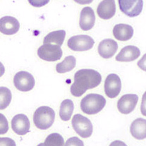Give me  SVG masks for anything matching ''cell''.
I'll return each mask as SVG.
<instances>
[{
	"instance_id": "obj_1",
	"label": "cell",
	"mask_w": 146,
	"mask_h": 146,
	"mask_svg": "<svg viewBox=\"0 0 146 146\" xmlns=\"http://www.w3.org/2000/svg\"><path fill=\"white\" fill-rule=\"evenodd\" d=\"M102 81L100 74L93 69H80L74 75L71 93L74 97H80L88 90L98 87Z\"/></svg>"
},
{
	"instance_id": "obj_2",
	"label": "cell",
	"mask_w": 146,
	"mask_h": 146,
	"mask_svg": "<svg viewBox=\"0 0 146 146\" xmlns=\"http://www.w3.org/2000/svg\"><path fill=\"white\" fill-rule=\"evenodd\" d=\"M106 105V100L99 94H88L82 99L80 109L86 114L93 115L99 113Z\"/></svg>"
},
{
	"instance_id": "obj_3",
	"label": "cell",
	"mask_w": 146,
	"mask_h": 146,
	"mask_svg": "<svg viewBox=\"0 0 146 146\" xmlns=\"http://www.w3.org/2000/svg\"><path fill=\"white\" fill-rule=\"evenodd\" d=\"M54 119L55 111L47 106L38 107L33 114L34 124L40 130H47L51 127Z\"/></svg>"
},
{
	"instance_id": "obj_4",
	"label": "cell",
	"mask_w": 146,
	"mask_h": 146,
	"mask_svg": "<svg viewBox=\"0 0 146 146\" xmlns=\"http://www.w3.org/2000/svg\"><path fill=\"white\" fill-rule=\"evenodd\" d=\"M72 126L74 131L80 137L88 138L91 136L93 131V126L91 121L87 117L76 114L72 118Z\"/></svg>"
},
{
	"instance_id": "obj_5",
	"label": "cell",
	"mask_w": 146,
	"mask_h": 146,
	"mask_svg": "<svg viewBox=\"0 0 146 146\" xmlns=\"http://www.w3.org/2000/svg\"><path fill=\"white\" fill-rule=\"evenodd\" d=\"M94 44V40L87 35H75L70 38L67 42L68 47L75 52L88 51L93 48Z\"/></svg>"
},
{
	"instance_id": "obj_6",
	"label": "cell",
	"mask_w": 146,
	"mask_h": 146,
	"mask_svg": "<svg viewBox=\"0 0 146 146\" xmlns=\"http://www.w3.org/2000/svg\"><path fill=\"white\" fill-rule=\"evenodd\" d=\"M38 55L40 59L47 62H56L62 58L63 52L60 46L44 44L38 48Z\"/></svg>"
},
{
	"instance_id": "obj_7",
	"label": "cell",
	"mask_w": 146,
	"mask_h": 146,
	"mask_svg": "<svg viewBox=\"0 0 146 146\" xmlns=\"http://www.w3.org/2000/svg\"><path fill=\"white\" fill-rule=\"evenodd\" d=\"M13 83L16 89L22 92H28L35 86V78L27 71H20L15 75Z\"/></svg>"
},
{
	"instance_id": "obj_8",
	"label": "cell",
	"mask_w": 146,
	"mask_h": 146,
	"mask_svg": "<svg viewBox=\"0 0 146 146\" xmlns=\"http://www.w3.org/2000/svg\"><path fill=\"white\" fill-rule=\"evenodd\" d=\"M119 6L121 12L131 18L135 17L142 12L143 0H119Z\"/></svg>"
},
{
	"instance_id": "obj_9",
	"label": "cell",
	"mask_w": 146,
	"mask_h": 146,
	"mask_svg": "<svg viewBox=\"0 0 146 146\" xmlns=\"http://www.w3.org/2000/svg\"><path fill=\"white\" fill-rule=\"evenodd\" d=\"M121 90V81L118 75L109 74L105 82V92L110 98H115L119 95Z\"/></svg>"
},
{
	"instance_id": "obj_10",
	"label": "cell",
	"mask_w": 146,
	"mask_h": 146,
	"mask_svg": "<svg viewBox=\"0 0 146 146\" xmlns=\"http://www.w3.org/2000/svg\"><path fill=\"white\" fill-rule=\"evenodd\" d=\"M138 101V96L135 94L123 95L117 102V108L121 114H129L133 111Z\"/></svg>"
},
{
	"instance_id": "obj_11",
	"label": "cell",
	"mask_w": 146,
	"mask_h": 146,
	"mask_svg": "<svg viewBox=\"0 0 146 146\" xmlns=\"http://www.w3.org/2000/svg\"><path fill=\"white\" fill-rule=\"evenodd\" d=\"M29 119L23 114H16L11 120V128L14 133L18 135H26L30 131Z\"/></svg>"
},
{
	"instance_id": "obj_12",
	"label": "cell",
	"mask_w": 146,
	"mask_h": 146,
	"mask_svg": "<svg viewBox=\"0 0 146 146\" xmlns=\"http://www.w3.org/2000/svg\"><path fill=\"white\" fill-rule=\"evenodd\" d=\"M20 29V23L16 18L4 16L0 20V31L1 33L7 35L16 34Z\"/></svg>"
},
{
	"instance_id": "obj_13",
	"label": "cell",
	"mask_w": 146,
	"mask_h": 146,
	"mask_svg": "<svg viewBox=\"0 0 146 146\" xmlns=\"http://www.w3.org/2000/svg\"><path fill=\"white\" fill-rule=\"evenodd\" d=\"M95 16L93 9L90 7H84L80 11L79 26L83 31H88L93 28Z\"/></svg>"
},
{
	"instance_id": "obj_14",
	"label": "cell",
	"mask_w": 146,
	"mask_h": 146,
	"mask_svg": "<svg viewBox=\"0 0 146 146\" xmlns=\"http://www.w3.org/2000/svg\"><path fill=\"white\" fill-rule=\"evenodd\" d=\"M118 44L117 42L111 39L103 40L100 42L98 50L99 54L104 59L111 58L117 51Z\"/></svg>"
},
{
	"instance_id": "obj_15",
	"label": "cell",
	"mask_w": 146,
	"mask_h": 146,
	"mask_svg": "<svg viewBox=\"0 0 146 146\" xmlns=\"http://www.w3.org/2000/svg\"><path fill=\"white\" fill-rule=\"evenodd\" d=\"M97 13L100 19L108 20L111 19L116 13L114 0H104L101 1L97 9Z\"/></svg>"
},
{
	"instance_id": "obj_16",
	"label": "cell",
	"mask_w": 146,
	"mask_h": 146,
	"mask_svg": "<svg viewBox=\"0 0 146 146\" xmlns=\"http://www.w3.org/2000/svg\"><path fill=\"white\" fill-rule=\"evenodd\" d=\"M141 54L139 48L133 45H128L121 50L120 52L116 56V60L118 62H133L138 59Z\"/></svg>"
},
{
	"instance_id": "obj_17",
	"label": "cell",
	"mask_w": 146,
	"mask_h": 146,
	"mask_svg": "<svg viewBox=\"0 0 146 146\" xmlns=\"http://www.w3.org/2000/svg\"><path fill=\"white\" fill-rule=\"evenodd\" d=\"M113 35L119 41H127L133 37V28L130 25L119 23L113 28Z\"/></svg>"
},
{
	"instance_id": "obj_18",
	"label": "cell",
	"mask_w": 146,
	"mask_h": 146,
	"mask_svg": "<svg viewBox=\"0 0 146 146\" xmlns=\"http://www.w3.org/2000/svg\"><path fill=\"white\" fill-rule=\"evenodd\" d=\"M131 134L137 140L146 138V119L138 118L132 122L130 126Z\"/></svg>"
},
{
	"instance_id": "obj_19",
	"label": "cell",
	"mask_w": 146,
	"mask_h": 146,
	"mask_svg": "<svg viewBox=\"0 0 146 146\" xmlns=\"http://www.w3.org/2000/svg\"><path fill=\"white\" fill-rule=\"evenodd\" d=\"M65 36H66V31L64 30L60 31H53L47 34L43 40L44 44H51L54 43L59 46H62L64 41Z\"/></svg>"
},
{
	"instance_id": "obj_20",
	"label": "cell",
	"mask_w": 146,
	"mask_h": 146,
	"mask_svg": "<svg viewBox=\"0 0 146 146\" xmlns=\"http://www.w3.org/2000/svg\"><path fill=\"white\" fill-rule=\"evenodd\" d=\"M74 110V104L70 99L64 100L61 103L60 110H59V117L61 119L67 121L70 120L72 116Z\"/></svg>"
},
{
	"instance_id": "obj_21",
	"label": "cell",
	"mask_w": 146,
	"mask_h": 146,
	"mask_svg": "<svg viewBox=\"0 0 146 146\" xmlns=\"http://www.w3.org/2000/svg\"><path fill=\"white\" fill-rule=\"evenodd\" d=\"M76 64V59L74 56H68L60 63L56 66V72L59 74H64L69 72L75 68Z\"/></svg>"
},
{
	"instance_id": "obj_22",
	"label": "cell",
	"mask_w": 146,
	"mask_h": 146,
	"mask_svg": "<svg viewBox=\"0 0 146 146\" xmlns=\"http://www.w3.org/2000/svg\"><path fill=\"white\" fill-rule=\"evenodd\" d=\"M42 143L43 146H64V140L59 133H53L50 134Z\"/></svg>"
},
{
	"instance_id": "obj_23",
	"label": "cell",
	"mask_w": 146,
	"mask_h": 146,
	"mask_svg": "<svg viewBox=\"0 0 146 146\" xmlns=\"http://www.w3.org/2000/svg\"><path fill=\"white\" fill-rule=\"evenodd\" d=\"M0 94H1V103H0V109L1 110H4L9 105L11 102L12 95L9 88L1 86L0 88Z\"/></svg>"
},
{
	"instance_id": "obj_24",
	"label": "cell",
	"mask_w": 146,
	"mask_h": 146,
	"mask_svg": "<svg viewBox=\"0 0 146 146\" xmlns=\"http://www.w3.org/2000/svg\"><path fill=\"white\" fill-rule=\"evenodd\" d=\"M64 146H84V143L78 137H72L67 140Z\"/></svg>"
},
{
	"instance_id": "obj_25",
	"label": "cell",
	"mask_w": 146,
	"mask_h": 146,
	"mask_svg": "<svg viewBox=\"0 0 146 146\" xmlns=\"http://www.w3.org/2000/svg\"><path fill=\"white\" fill-rule=\"evenodd\" d=\"M1 129H0V134L2 135L7 133L9 130V126H8V121H7V119L4 117V114H1Z\"/></svg>"
},
{
	"instance_id": "obj_26",
	"label": "cell",
	"mask_w": 146,
	"mask_h": 146,
	"mask_svg": "<svg viewBox=\"0 0 146 146\" xmlns=\"http://www.w3.org/2000/svg\"><path fill=\"white\" fill-rule=\"evenodd\" d=\"M0 146H16V145L13 140L5 137L0 138Z\"/></svg>"
},
{
	"instance_id": "obj_27",
	"label": "cell",
	"mask_w": 146,
	"mask_h": 146,
	"mask_svg": "<svg viewBox=\"0 0 146 146\" xmlns=\"http://www.w3.org/2000/svg\"><path fill=\"white\" fill-rule=\"evenodd\" d=\"M141 114L146 117V91L143 95L142 102L141 105Z\"/></svg>"
},
{
	"instance_id": "obj_28",
	"label": "cell",
	"mask_w": 146,
	"mask_h": 146,
	"mask_svg": "<svg viewBox=\"0 0 146 146\" xmlns=\"http://www.w3.org/2000/svg\"><path fill=\"white\" fill-rule=\"evenodd\" d=\"M137 65L143 71H146V54L143 56V57L140 59L137 63Z\"/></svg>"
},
{
	"instance_id": "obj_29",
	"label": "cell",
	"mask_w": 146,
	"mask_h": 146,
	"mask_svg": "<svg viewBox=\"0 0 146 146\" xmlns=\"http://www.w3.org/2000/svg\"><path fill=\"white\" fill-rule=\"evenodd\" d=\"M110 146H127L125 143L121 141H114L110 144Z\"/></svg>"
},
{
	"instance_id": "obj_30",
	"label": "cell",
	"mask_w": 146,
	"mask_h": 146,
	"mask_svg": "<svg viewBox=\"0 0 146 146\" xmlns=\"http://www.w3.org/2000/svg\"><path fill=\"white\" fill-rule=\"evenodd\" d=\"M37 146H43V143H40V144H38V145H37Z\"/></svg>"
}]
</instances>
